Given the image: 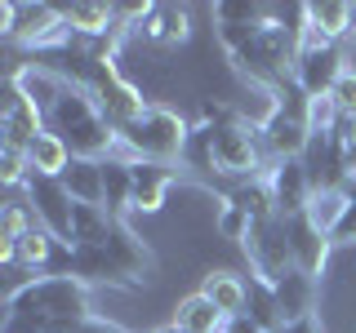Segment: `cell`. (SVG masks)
<instances>
[{"label": "cell", "instance_id": "1", "mask_svg": "<svg viewBox=\"0 0 356 333\" xmlns=\"http://www.w3.org/2000/svg\"><path fill=\"white\" fill-rule=\"evenodd\" d=\"M94 316V289L81 275H31L5 298L0 333H72Z\"/></svg>", "mask_w": 356, "mask_h": 333}, {"label": "cell", "instance_id": "2", "mask_svg": "<svg viewBox=\"0 0 356 333\" xmlns=\"http://www.w3.org/2000/svg\"><path fill=\"white\" fill-rule=\"evenodd\" d=\"M44 120H49V133H58L72 147L76 160H116L120 155V129L103 116L89 85L72 80V76H67L58 103L44 111Z\"/></svg>", "mask_w": 356, "mask_h": 333}, {"label": "cell", "instance_id": "3", "mask_svg": "<svg viewBox=\"0 0 356 333\" xmlns=\"http://www.w3.org/2000/svg\"><path fill=\"white\" fill-rule=\"evenodd\" d=\"M152 271V249L129 222H116L103 244H81L72 253V275L94 289V284H116V289H138Z\"/></svg>", "mask_w": 356, "mask_h": 333}, {"label": "cell", "instance_id": "4", "mask_svg": "<svg viewBox=\"0 0 356 333\" xmlns=\"http://www.w3.org/2000/svg\"><path fill=\"white\" fill-rule=\"evenodd\" d=\"M196 125L183 116V111L165 107V103H152V111L129 125L120 133V155L116 160H161V164H183V151L192 142Z\"/></svg>", "mask_w": 356, "mask_h": 333}, {"label": "cell", "instance_id": "5", "mask_svg": "<svg viewBox=\"0 0 356 333\" xmlns=\"http://www.w3.org/2000/svg\"><path fill=\"white\" fill-rule=\"evenodd\" d=\"M209 142H214V160H218V173L227 178H241V182H259L272 169V155L263 147V133L259 125L241 120V111L232 120L209 129Z\"/></svg>", "mask_w": 356, "mask_h": 333}, {"label": "cell", "instance_id": "6", "mask_svg": "<svg viewBox=\"0 0 356 333\" xmlns=\"http://www.w3.org/2000/svg\"><path fill=\"white\" fill-rule=\"evenodd\" d=\"M49 133V120H44V107L31 103L22 89L5 76L0 85V147H14V151H27L31 142Z\"/></svg>", "mask_w": 356, "mask_h": 333}, {"label": "cell", "instance_id": "7", "mask_svg": "<svg viewBox=\"0 0 356 333\" xmlns=\"http://www.w3.org/2000/svg\"><path fill=\"white\" fill-rule=\"evenodd\" d=\"M245 258H250V275L259 280H281L285 271H294V249H289V231H285V218H272V222H259L250 227L245 236Z\"/></svg>", "mask_w": 356, "mask_h": 333}, {"label": "cell", "instance_id": "8", "mask_svg": "<svg viewBox=\"0 0 356 333\" xmlns=\"http://www.w3.org/2000/svg\"><path fill=\"white\" fill-rule=\"evenodd\" d=\"M27 200H31V209H36V222H40V227L76 249V200L63 187V178H36V173H31Z\"/></svg>", "mask_w": 356, "mask_h": 333}, {"label": "cell", "instance_id": "9", "mask_svg": "<svg viewBox=\"0 0 356 333\" xmlns=\"http://www.w3.org/2000/svg\"><path fill=\"white\" fill-rule=\"evenodd\" d=\"M263 182H267V191H272L276 218H298V214H307L316 182H312V173H307L303 160H276L272 169H267Z\"/></svg>", "mask_w": 356, "mask_h": 333}, {"label": "cell", "instance_id": "10", "mask_svg": "<svg viewBox=\"0 0 356 333\" xmlns=\"http://www.w3.org/2000/svg\"><path fill=\"white\" fill-rule=\"evenodd\" d=\"M259 133H263V147H267V155H272V164L276 160H303V151L312 142L307 116H294V111H285V107H276L272 120H267Z\"/></svg>", "mask_w": 356, "mask_h": 333}, {"label": "cell", "instance_id": "11", "mask_svg": "<svg viewBox=\"0 0 356 333\" xmlns=\"http://www.w3.org/2000/svg\"><path fill=\"white\" fill-rule=\"evenodd\" d=\"M285 231H289V249H294V266H298V271H307L312 280H321V275H325V266H330L334 240L321 227H312L307 214L285 218Z\"/></svg>", "mask_w": 356, "mask_h": 333}, {"label": "cell", "instance_id": "12", "mask_svg": "<svg viewBox=\"0 0 356 333\" xmlns=\"http://www.w3.org/2000/svg\"><path fill=\"white\" fill-rule=\"evenodd\" d=\"M343 76V58L339 44H325V49H298L294 58V85L303 89L307 98H325Z\"/></svg>", "mask_w": 356, "mask_h": 333}, {"label": "cell", "instance_id": "13", "mask_svg": "<svg viewBox=\"0 0 356 333\" xmlns=\"http://www.w3.org/2000/svg\"><path fill=\"white\" fill-rule=\"evenodd\" d=\"M174 182H178L174 164L134 160V205H129V214H161L165 196L174 191Z\"/></svg>", "mask_w": 356, "mask_h": 333}, {"label": "cell", "instance_id": "14", "mask_svg": "<svg viewBox=\"0 0 356 333\" xmlns=\"http://www.w3.org/2000/svg\"><path fill=\"white\" fill-rule=\"evenodd\" d=\"M138 36L152 49H178V44L192 40V14L183 5H156L147 14V22L138 27Z\"/></svg>", "mask_w": 356, "mask_h": 333}, {"label": "cell", "instance_id": "15", "mask_svg": "<svg viewBox=\"0 0 356 333\" xmlns=\"http://www.w3.org/2000/svg\"><path fill=\"white\" fill-rule=\"evenodd\" d=\"M63 14H67L72 36H85V40L120 36V9L116 5H103V0H76V5H67Z\"/></svg>", "mask_w": 356, "mask_h": 333}, {"label": "cell", "instance_id": "16", "mask_svg": "<svg viewBox=\"0 0 356 333\" xmlns=\"http://www.w3.org/2000/svg\"><path fill=\"white\" fill-rule=\"evenodd\" d=\"M272 289H276V302H281L285 325L312 320V311H316V280H312L307 271H298V266H294V271H285Z\"/></svg>", "mask_w": 356, "mask_h": 333}, {"label": "cell", "instance_id": "17", "mask_svg": "<svg viewBox=\"0 0 356 333\" xmlns=\"http://www.w3.org/2000/svg\"><path fill=\"white\" fill-rule=\"evenodd\" d=\"M200 293L214 302L222 316H245V307H250V280L236 271H227V266H218V271H209L205 280H200Z\"/></svg>", "mask_w": 356, "mask_h": 333}, {"label": "cell", "instance_id": "18", "mask_svg": "<svg viewBox=\"0 0 356 333\" xmlns=\"http://www.w3.org/2000/svg\"><path fill=\"white\" fill-rule=\"evenodd\" d=\"M170 325H174V329H183V333H222V329H227V316H222V311L196 289V293L178 298Z\"/></svg>", "mask_w": 356, "mask_h": 333}, {"label": "cell", "instance_id": "19", "mask_svg": "<svg viewBox=\"0 0 356 333\" xmlns=\"http://www.w3.org/2000/svg\"><path fill=\"white\" fill-rule=\"evenodd\" d=\"M348 200H352V187L348 182H325L312 191V205H307V222L312 227H321L325 236H334V227L343 222L348 214Z\"/></svg>", "mask_w": 356, "mask_h": 333}, {"label": "cell", "instance_id": "20", "mask_svg": "<svg viewBox=\"0 0 356 333\" xmlns=\"http://www.w3.org/2000/svg\"><path fill=\"white\" fill-rule=\"evenodd\" d=\"M134 205V164L129 160H103V209L125 222Z\"/></svg>", "mask_w": 356, "mask_h": 333}, {"label": "cell", "instance_id": "21", "mask_svg": "<svg viewBox=\"0 0 356 333\" xmlns=\"http://www.w3.org/2000/svg\"><path fill=\"white\" fill-rule=\"evenodd\" d=\"M27 160H31V173L36 178H63L67 169H72V147L58 138V133H40L36 142L27 147Z\"/></svg>", "mask_w": 356, "mask_h": 333}, {"label": "cell", "instance_id": "22", "mask_svg": "<svg viewBox=\"0 0 356 333\" xmlns=\"http://www.w3.org/2000/svg\"><path fill=\"white\" fill-rule=\"evenodd\" d=\"M63 187L72 191L76 205H103V160H72Z\"/></svg>", "mask_w": 356, "mask_h": 333}, {"label": "cell", "instance_id": "23", "mask_svg": "<svg viewBox=\"0 0 356 333\" xmlns=\"http://www.w3.org/2000/svg\"><path fill=\"white\" fill-rule=\"evenodd\" d=\"M245 316H250L263 333L285 329V316H281V302H276L272 280H259V275H250V307H245Z\"/></svg>", "mask_w": 356, "mask_h": 333}, {"label": "cell", "instance_id": "24", "mask_svg": "<svg viewBox=\"0 0 356 333\" xmlns=\"http://www.w3.org/2000/svg\"><path fill=\"white\" fill-rule=\"evenodd\" d=\"M120 218H111L103 205H76V249L81 244H103Z\"/></svg>", "mask_w": 356, "mask_h": 333}, {"label": "cell", "instance_id": "25", "mask_svg": "<svg viewBox=\"0 0 356 333\" xmlns=\"http://www.w3.org/2000/svg\"><path fill=\"white\" fill-rule=\"evenodd\" d=\"M0 182H5L9 191H18V187L31 182V160H27V151L0 147Z\"/></svg>", "mask_w": 356, "mask_h": 333}, {"label": "cell", "instance_id": "26", "mask_svg": "<svg viewBox=\"0 0 356 333\" xmlns=\"http://www.w3.org/2000/svg\"><path fill=\"white\" fill-rule=\"evenodd\" d=\"M250 227H254L250 214H245V209H236L232 200H222V214H218V236H222V240H241V244H245Z\"/></svg>", "mask_w": 356, "mask_h": 333}, {"label": "cell", "instance_id": "27", "mask_svg": "<svg viewBox=\"0 0 356 333\" xmlns=\"http://www.w3.org/2000/svg\"><path fill=\"white\" fill-rule=\"evenodd\" d=\"M334 107H339L343 120H356V76H339V85L330 89Z\"/></svg>", "mask_w": 356, "mask_h": 333}, {"label": "cell", "instance_id": "28", "mask_svg": "<svg viewBox=\"0 0 356 333\" xmlns=\"http://www.w3.org/2000/svg\"><path fill=\"white\" fill-rule=\"evenodd\" d=\"M348 187H352V200H348V214H343V222L334 227V249H348V244H356V182L348 178Z\"/></svg>", "mask_w": 356, "mask_h": 333}, {"label": "cell", "instance_id": "29", "mask_svg": "<svg viewBox=\"0 0 356 333\" xmlns=\"http://www.w3.org/2000/svg\"><path fill=\"white\" fill-rule=\"evenodd\" d=\"M72 333H125L120 325H111V320H98V316H89L85 325H76Z\"/></svg>", "mask_w": 356, "mask_h": 333}, {"label": "cell", "instance_id": "30", "mask_svg": "<svg viewBox=\"0 0 356 333\" xmlns=\"http://www.w3.org/2000/svg\"><path fill=\"white\" fill-rule=\"evenodd\" d=\"M222 333H263V329L254 325L250 316H232V320H227V329H222Z\"/></svg>", "mask_w": 356, "mask_h": 333}, {"label": "cell", "instance_id": "31", "mask_svg": "<svg viewBox=\"0 0 356 333\" xmlns=\"http://www.w3.org/2000/svg\"><path fill=\"white\" fill-rule=\"evenodd\" d=\"M285 333H316V316H312V320H298V325H285Z\"/></svg>", "mask_w": 356, "mask_h": 333}, {"label": "cell", "instance_id": "32", "mask_svg": "<svg viewBox=\"0 0 356 333\" xmlns=\"http://www.w3.org/2000/svg\"><path fill=\"white\" fill-rule=\"evenodd\" d=\"M161 333H183V329H174V325H165V329H161Z\"/></svg>", "mask_w": 356, "mask_h": 333}, {"label": "cell", "instance_id": "33", "mask_svg": "<svg viewBox=\"0 0 356 333\" xmlns=\"http://www.w3.org/2000/svg\"><path fill=\"white\" fill-rule=\"evenodd\" d=\"M352 36H356V22H352Z\"/></svg>", "mask_w": 356, "mask_h": 333}, {"label": "cell", "instance_id": "34", "mask_svg": "<svg viewBox=\"0 0 356 333\" xmlns=\"http://www.w3.org/2000/svg\"><path fill=\"white\" fill-rule=\"evenodd\" d=\"M276 333H285V329H276Z\"/></svg>", "mask_w": 356, "mask_h": 333}]
</instances>
